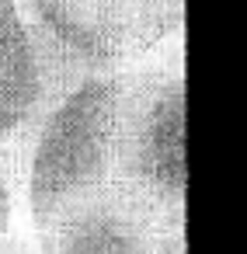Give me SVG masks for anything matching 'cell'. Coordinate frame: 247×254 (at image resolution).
<instances>
[{
    "mask_svg": "<svg viewBox=\"0 0 247 254\" xmlns=\"http://www.w3.org/2000/svg\"><path fill=\"white\" fill-rule=\"evenodd\" d=\"M185 185L188 160L181 60L174 56L171 63H132L115 70L108 174L101 198L91 205L122 209L150 230L185 240Z\"/></svg>",
    "mask_w": 247,
    "mask_h": 254,
    "instance_id": "cell-1",
    "label": "cell"
},
{
    "mask_svg": "<svg viewBox=\"0 0 247 254\" xmlns=\"http://www.w3.org/2000/svg\"><path fill=\"white\" fill-rule=\"evenodd\" d=\"M56 94L115 73L181 35L185 0H21Z\"/></svg>",
    "mask_w": 247,
    "mask_h": 254,
    "instance_id": "cell-2",
    "label": "cell"
},
{
    "mask_svg": "<svg viewBox=\"0 0 247 254\" xmlns=\"http://www.w3.org/2000/svg\"><path fill=\"white\" fill-rule=\"evenodd\" d=\"M56 84L35 46L21 0H0V139H14L42 119Z\"/></svg>",
    "mask_w": 247,
    "mask_h": 254,
    "instance_id": "cell-3",
    "label": "cell"
},
{
    "mask_svg": "<svg viewBox=\"0 0 247 254\" xmlns=\"http://www.w3.org/2000/svg\"><path fill=\"white\" fill-rule=\"evenodd\" d=\"M14 219H18V202H14V191H11L7 174L0 171V240H4V237H11Z\"/></svg>",
    "mask_w": 247,
    "mask_h": 254,
    "instance_id": "cell-4",
    "label": "cell"
}]
</instances>
